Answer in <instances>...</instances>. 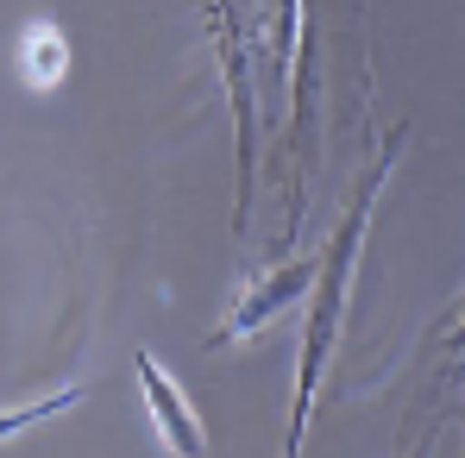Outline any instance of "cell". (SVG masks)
Segmentation results:
<instances>
[{
  "label": "cell",
  "mask_w": 465,
  "mask_h": 458,
  "mask_svg": "<svg viewBox=\"0 0 465 458\" xmlns=\"http://www.w3.org/2000/svg\"><path fill=\"white\" fill-rule=\"evenodd\" d=\"M139 383H145V402H152V421H157V434L176 446L183 458H202L208 453V440H202V421L189 414V402H183V389L157 371L152 358H139Z\"/></svg>",
  "instance_id": "7a4b0ae2"
},
{
  "label": "cell",
  "mask_w": 465,
  "mask_h": 458,
  "mask_svg": "<svg viewBox=\"0 0 465 458\" xmlns=\"http://www.w3.org/2000/svg\"><path fill=\"white\" fill-rule=\"evenodd\" d=\"M314 277H321V251H314V258H302V264H290V270H277V277H271L264 289H252V296H245V307L232 314L227 326H221V339H239V333H252V326H258L264 314H277V307L290 302V296H302Z\"/></svg>",
  "instance_id": "277c9868"
},
{
  "label": "cell",
  "mask_w": 465,
  "mask_h": 458,
  "mask_svg": "<svg viewBox=\"0 0 465 458\" xmlns=\"http://www.w3.org/2000/svg\"><path fill=\"white\" fill-rule=\"evenodd\" d=\"M19 76L32 82L38 94H51L57 82L70 76V38H64L57 19H32L19 32Z\"/></svg>",
  "instance_id": "3957f363"
},
{
  "label": "cell",
  "mask_w": 465,
  "mask_h": 458,
  "mask_svg": "<svg viewBox=\"0 0 465 458\" xmlns=\"http://www.w3.org/2000/svg\"><path fill=\"white\" fill-rule=\"evenodd\" d=\"M415 458H421V453H415Z\"/></svg>",
  "instance_id": "8992f818"
},
{
  "label": "cell",
  "mask_w": 465,
  "mask_h": 458,
  "mask_svg": "<svg viewBox=\"0 0 465 458\" xmlns=\"http://www.w3.org/2000/svg\"><path fill=\"white\" fill-rule=\"evenodd\" d=\"M70 402H82V389L51 395V402H32V408H19V414H0V440H6V434H19V427H32V421H45V414H57V408H70Z\"/></svg>",
  "instance_id": "5b68a950"
},
{
  "label": "cell",
  "mask_w": 465,
  "mask_h": 458,
  "mask_svg": "<svg viewBox=\"0 0 465 458\" xmlns=\"http://www.w3.org/2000/svg\"><path fill=\"white\" fill-rule=\"evenodd\" d=\"M390 170V151L378 157V170H371V182L359 189V201H352V214L340 220L333 232V245L321 251V296H314V320H309V346H302V383H296V434H290V458L302 446V427H309V402H314V377H321V365H327V346H333V326H340V302H346V277H352V258H359V232H365V208H371V195H378V182H384Z\"/></svg>",
  "instance_id": "6da1fadb"
}]
</instances>
